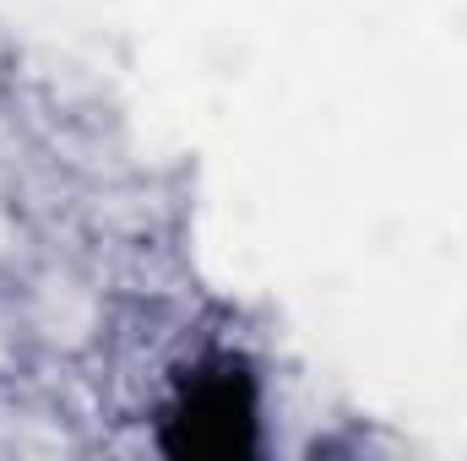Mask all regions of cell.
I'll list each match as a JSON object with an SVG mask.
<instances>
[{"label":"cell","instance_id":"6da1fadb","mask_svg":"<svg viewBox=\"0 0 467 461\" xmlns=\"http://www.w3.org/2000/svg\"><path fill=\"white\" fill-rule=\"evenodd\" d=\"M261 396L255 374L239 358H207L180 374L163 407V451L185 461H234L255 451Z\"/></svg>","mask_w":467,"mask_h":461}]
</instances>
